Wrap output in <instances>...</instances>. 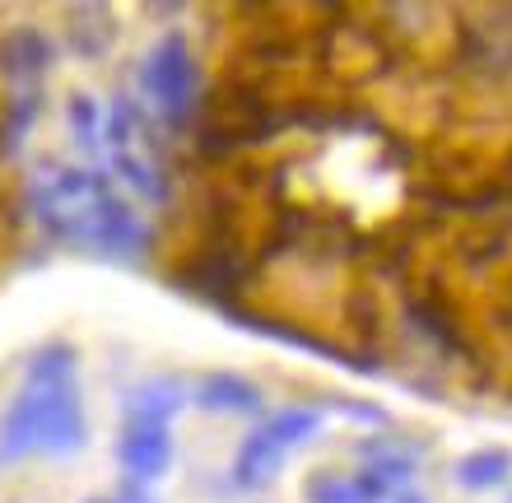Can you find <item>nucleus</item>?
<instances>
[{"mask_svg": "<svg viewBox=\"0 0 512 503\" xmlns=\"http://www.w3.org/2000/svg\"><path fill=\"white\" fill-rule=\"evenodd\" d=\"M140 84H145V94L154 98V108L163 117H182L196 94V56H191V42L182 33H163L154 42V52L145 56V66H140Z\"/></svg>", "mask_w": 512, "mask_h": 503, "instance_id": "1", "label": "nucleus"}, {"mask_svg": "<svg viewBox=\"0 0 512 503\" xmlns=\"http://www.w3.org/2000/svg\"><path fill=\"white\" fill-rule=\"evenodd\" d=\"M28 396H33V420H38L42 457H70V452H80L89 429H84V410H80L75 382H42V387L28 382Z\"/></svg>", "mask_w": 512, "mask_h": 503, "instance_id": "2", "label": "nucleus"}, {"mask_svg": "<svg viewBox=\"0 0 512 503\" xmlns=\"http://www.w3.org/2000/svg\"><path fill=\"white\" fill-rule=\"evenodd\" d=\"M182 406H187V387H182V382L149 378L126 392V401H122L126 429H168V420H173Z\"/></svg>", "mask_w": 512, "mask_h": 503, "instance_id": "3", "label": "nucleus"}, {"mask_svg": "<svg viewBox=\"0 0 512 503\" xmlns=\"http://www.w3.org/2000/svg\"><path fill=\"white\" fill-rule=\"evenodd\" d=\"M117 462L135 480H159L173 466V434L168 429H126L117 443Z\"/></svg>", "mask_w": 512, "mask_h": 503, "instance_id": "4", "label": "nucleus"}, {"mask_svg": "<svg viewBox=\"0 0 512 503\" xmlns=\"http://www.w3.org/2000/svg\"><path fill=\"white\" fill-rule=\"evenodd\" d=\"M196 406L210 415H252L261 410V392H256V382L238 378V373H210L196 387Z\"/></svg>", "mask_w": 512, "mask_h": 503, "instance_id": "5", "label": "nucleus"}, {"mask_svg": "<svg viewBox=\"0 0 512 503\" xmlns=\"http://www.w3.org/2000/svg\"><path fill=\"white\" fill-rule=\"evenodd\" d=\"M117 42V14L108 5H75L70 10V47L84 61H98V56L112 52Z\"/></svg>", "mask_w": 512, "mask_h": 503, "instance_id": "6", "label": "nucleus"}, {"mask_svg": "<svg viewBox=\"0 0 512 503\" xmlns=\"http://www.w3.org/2000/svg\"><path fill=\"white\" fill-rule=\"evenodd\" d=\"M284 457H289V452H284L266 429H256V434L243 443V452H238V462H233V480H238V490H261V485H270L275 471L284 466Z\"/></svg>", "mask_w": 512, "mask_h": 503, "instance_id": "7", "label": "nucleus"}, {"mask_svg": "<svg viewBox=\"0 0 512 503\" xmlns=\"http://www.w3.org/2000/svg\"><path fill=\"white\" fill-rule=\"evenodd\" d=\"M391 485H382L373 471L359 476H331L322 471L317 480H308V503H387Z\"/></svg>", "mask_w": 512, "mask_h": 503, "instance_id": "8", "label": "nucleus"}, {"mask_svg": "<svg viewBox=\"0 0 512 503\" xmlns=\"http://www.w3.org/2000/svg\"><path fill=\"white\" fill-rule=\"evenodd\" d=\"M0 61H5V75L14 80H33V75H47L52 66V42L42 38L38 28H14L10 38L0 42Z\"/></svg>", "mask_w": 512, "mask_h": 503, "instance_id": "9", "label": "nucleus"}, {"mask_svg": "<svg viewBox=\"0 0 512 503\" xmlns=\"http://www.w3.org/2000/svg\"><path fill=\"white\" fill-rule=\"evenodd\" d=\"M512 476V452L508 448H480V452H466L457 462V480L461 490H499V485H508Z\"/></svg>", "mask_w": 512, "mask_h": 503, "instance_id": "10", "label": "nucleus"}, {"mask_svg": "<svg viewBox=\"0 0 512 503\" xmlns=\"http://www.w3.org/2000/svg\"><path fill=\"white\" fill-rule=\"evenodd\" d=\"M317 424H322V415H317V410L298 406V410H275L261 429H266V434L275 438L284 452H289V448H298V443H308V438L317 434Z\"/></svg>", "mask_w": 512, "mask_h": 503, "instance_id": "11", "label": "nucleus"}, {"mask_svg": "<svg viewBox=\"0 0 512 503\" xmlns=\"http://www.w3.org/2000/svg\"><path fill=\"white\" fill-rule=\"evenodd\" d=\"M75 373V350H70L66 340H52V345H42L33 354V364H28V382L42 387V382H70Z\"/></svg>", "mask_w": 512, "mask_h": 503, "instance_id": "12", "label": "nucleus"}, {"mask_svg": "<svg viewBox=\"0 0 512 503\" xmlns=\"http://www.w3.org/2000/svg\"><path fill=\"white\" fill-rule=\"evenodd\" d=\"M112 164H117V173L131 182L140 196H149V201H163L168 196V187H163V177L154 173V164H145V159H135V150L126 154H112Z\"/></svg>", "mask_w": 512, "mask_h": 503, "instance_id": "13", "label": "nucleus"}, {"mask_svg": "<svg viewBox=\"0 0 512 503\" xmlns=\"http://www.w3.org/2000/svg\"><path fill=\"white\" fill-rule=\"evenodd\" d=\"M5 112H10V122H5V150H14V145L28 136V126L42 117V98L38 94H19Z\"/></svg>", "mask_w": 512, "mask_h": 503, "instance_id": "14", "label": "nucleus"}, {"mask_svg": "<svg viewBox=\"0 0 512 503\" xmlns=\"http://www.w3.org/2000/svg\"><path fill=\"white\" fill-rule=\"evenodd\" d=\"M70 131H75V140H80L84 150H94L98 140V108H94V98L89 94H75L70 98Z\"/></svg>", "mask_w": 512, "mask_h": 503, "instance_id": "15", "label": "nucleus"}, {"mask_svg": "<svg viewBox=\"0 0 512 503\" xmlns=\"http://www.w3.org/2000/svg\"><path fill=\"white\" fill-rule=\"evenodd\" d=\"M396 503H424V499H419V494H405V499H396Z\"/></svg>", "mask_w": 512, "mask_h": 503, "instance_id": "16", "label": "nucleus"}, {"mask_svg": "<svg viewBox=\"0 0 512 503\" xmlns=\"http://www.w3.org/2000/svg\"><path fill=\"white\" fill-rule=\"evenodd\" d=\"M89 503H126V499H89Z\"/></svg>", "mask_w": 512, "mask_h": 503, "instance_id": "17", "label": "nucleus"}]
</instances>
